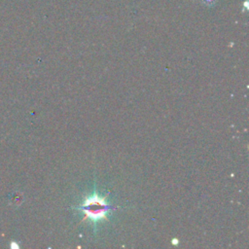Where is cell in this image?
<instances>
[{
    "mask_svg": "<svg viewBox=\"0 0 249 249\" xmlns=\"http://www.w3.org/2000/svg\"><path fill=\"white\" fill-rule=\"evenodd\" d=\"M109 205L106 203L103 197L94 194L83 202L81 205V210L85 215L92 221L105 219L106 213L109 210Z\"/></svg>",
    "mask_w": 249,
    "mask_h": 249,
    "instance_id": "obj_1",
    "label": "cell"
},
{
    "mask_svg": "<svg viewBox=\"0 0 249 249\" xmlns=\"http://www.w3.org/2000/svg\"><path fill=\"white\" fill-rule=\"evenodd\" d=\"M172 243H174V244H176V243H177V240H176V239H173V241H172Z\"/></svg>",
    "mask_w": 249,
    "mask_h": 249,
    "instance_id": "obj_2",
    "label": "cell"
}]
</instances>
